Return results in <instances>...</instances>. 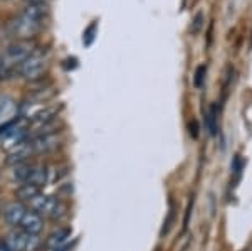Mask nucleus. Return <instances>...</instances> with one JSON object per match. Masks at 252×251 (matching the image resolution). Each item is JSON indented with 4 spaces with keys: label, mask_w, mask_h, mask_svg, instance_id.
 <instances>
[{
    "label": "nucleus",
    "mask_w": 252,
    "mask_h": 251,
    "mask_svg": "<svg viewBox=\"0 0 252 251\" xmlns=\"http://www.w3.org/2000/svg\"><path fill=\"white\" fill-rule=\"evenodd\" d=\"M49 15L47 3H37V5H26L14 20H10L5 27V37L12 40H26L35 36L44 27V20Z\"/></svg>",
    "instance_id": "1"
},
{
    "label": "nucleus",
    "mask_w": 252,
    "mask_h": 251,
    "mask_svg": "<svg viewBox=\"0 0 252 251\" xmlns=\"http://www.w3.org/2000/svg\"><path fill=\"white\" fill-rule=\"evenodd\" d=\"M34 49L35 44L31 39L12 40V42L5 44L0 49V76L9 74V72L17 70L20 64L32 54Z\"/></svg>",
    "instance_id": "2"
},
{
    "label": "nucleus",
    "mask_w": 252,
    "mask_h": 251,
    "mask_svg": "<svg viewBox=\"0 0 252 251\" xmlns=\"http://www.w3.org/2000/svg\"><path fill=\"white\" fill-rule=\"evenodd\" d=\"M49 66V52L46 49H34L32 54L17 68L20 78L27 81H37L42 78Z\"/></svg>",
    "instance_id": "3"
},
{
    "label": "nucleus",
    "mask_w": 252,
    "mask_h": 251,
    "mask_svg": "<svg viewBox=\"0 0 252 251\" xmlns=\"http://www.w3.org/2000/svg\"><path fill=\"white\" fill-rule=\"evenodd\" d=\"M27 137H29V130L15 120L0 125V148L3 150H14L15 147H19L27 140Z\"/></svg>",
    "instance_id": "4"
},
{
    "label": "nucleus",
    "mask_w": 252,
    "mask_h": 251,
    "mask_svg": "<svg viewBox=\"0 0 252 251\" xmlns=\"http://www.w3.org/2000/svg\"><path fill=\"white\" fill-rule=\"evenodd\" d=\"M29 206L34 213H37L40 217H49V219H58L63 216L64 213V206L58 197L54 196H47V194L39 192L37 196H34L29 201Z\"/></svg>",
    "instance_id": "5"
},
{
    "label": "nucleus",
    "mask_w": 252,
    "mask_h": 251,
    "mask_svg": "<svg viewBox=\"0 0 252 251\" xmlns=\"http://www.w3.org/2000/svg\"><path fill=\"white\" fill-rule=\"evenodd\" d=\"M40 246L39 234L14 229L5 236V248L9 251H35Z\"/></svg>",
    "instance_id": "6"
},
{
    "label": "nucleus",
    "mask_w": 252,
    "mask_h": 251,
    "mask_svg": "<svg viewBox=\"0 0 252 251\" xmlns=\"http://www.w3.org/2000/svg\"><path fill=\"white\" fill-rule=\"evenodd\" d=\"M32 153H47L54 148H58L59 145V135L56 132H46L39 133L37 137L29 140Z\"/></svg>",
    "instance_id": "7"
},
{
    "label": "nucleus",
    "mask_w": 252,
    "mask_h": 251,
    "mask_svg": "<svg viewBox=\"0 0 252 251\" xmlns=\"http://www.w3.org/2000/svg\"><path fill=\"white\" fill-rule=\"evenodd\" d=\"M29 211H31V208H27L24 202H20V201L9 202V204H5V208H3V219L9 222L10 226L19 229Z\"/></svg>",
    "instance_id": "8"
},
{
    "label": "nucleus",
    "mask_w": 252,
    "mask_h": 251,
    "mask_svg": "<svg viewBox=\"0 0 252 251\" xmlns=\"http://www.w3.org/2000/svg\"><path fill=\"white\" fill-rule=\"evenodd\" d=\"M32 171H34V164H29V162L14 164L12 165V171H10V180L17 185L29 184Z\"/></svg>",
    "instance_id": "9"
},
{
    "label": "nucleus",
    "mask_w": 252,
    "mask_h": 251,
    "mask_svg": "<svg viewBox=\"0 0 252 251\" xmlns=\"http://www.w3.org/2000/svg\"><path fill=\"white\" fill-rule=\"evenodd\" d=\"M19 111L17 103L9 96H0V125L14 120L15 113Z\"/></svg>",
    "instance_id": "10"
},
{
    "label": "nucleus",
    "mask_w": 252,
    "mask_h": 251,
    "mask_svg": "<svg viewBox=\"0 0 252 251\" xmlns=\"http://www.w3.org/2000/svg\"><path fill=\"white\" fill-rule=\"evenodd\" d=\"M71 236V229L67 228H59L58 231H54L51 234V236L47 238V246L52 250H58L61 246L64 245V243L67 241V238Z\"/></svg>",
    "instance_id": "11"
},
{
    "label": "nucleus",
    "mask_w": 252,
    "mask_h": 251,
    "mask_svg": "<svg viewBox=\"0 0 252 251\" xmlns=\"http://www.w3.org/2000/svg\"><path fill=\"white\" fill-rule=\"evenodd\" d=\"M40 192L39 187H35V185H31V184H24V185H19L17 187V196L20 201H26L29 202L32 197L37 196V194Z\"/></svg>",
    "instance_id": "12"
},
{
    "label": "nucleus",
    "mask_w": 252,
    "mask_h": 251,
    "mask_svg": "<svg viewBox=\"0 0 252 251\" xmlns=\"http://www.w3.org/2000/svg\"><path fill=\"white\" fill-rule=\"evenodd\" d=\"M205 120H207V130H209L210 135H215L217 133V105H212L209 108Z\"/></svg>",
    "instance_id": "13"
},
{
    "label": "nucleus",
    "mask_w": 252,
    "mask_h": 251,
    "mask_svg": "<svg viewBox=\"0 0 252 251\" xmlns=\"http://www.w3.org/2000/svg\"><path fill=\"white\" fill-rule=\"evenodd\" d=\"M205 72H207V66H205V64H202V66H198V68H197V71H195L193 84H195V86H197V88H200L202 84H204Z\"/></svg>",
    "instance_id": "14"
},
{
    "label": "nucleus",
    "mask_w": 252,
    "mask_h": 251,
    "mask_svg": "<svg viewBox=\"0 0 252 251\" xmlns=\"http://www.w3.org/2000/svg\"><path fill=\"white\" fill-rule=\"evenodd\" d=\"M96 29V24H91V26H89V29L86 31V40H84V44H86V46H89V44H91V40H93V37H94V36H91L93 34V31Z\"/></svg>",
    "instance_id": "15"
},
{
    "label": "nucleus",
    "mask_w": 252,
    "mask_h": 251,
    "mask_svg": "<svg viewBox=\"0 0 252 251\" xmlns=\"http://www.w3.org/2000/svg\"><path fill=\"white\" fill-rule=\"evenodd\" d=\"M26 5H37V3H47V0H22Z\"/></svg>",
    "instance_id": "16"
},
{
    "label": "nucleus",
    "mask_w": 252,
    "mask_h": 251,
    "mask_svg": "<svg viewBox=\"0 0 252 251\" xmlns=\"http://www.w3.org/2000/svg\"><path fill=\"white\" fill-rule=\"evenodd\" d=\"M69 248H71V246H61V248L54 250V251H69Z\"/></svg>",
    "instance_id": "17"
}]
</instances>
